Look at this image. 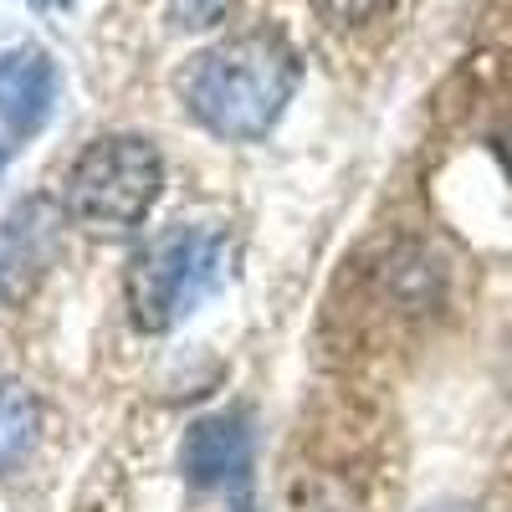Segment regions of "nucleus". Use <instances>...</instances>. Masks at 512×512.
Returning a JSON list of instances; mask_svg holds the SVG:
<instances>
[{
    "mask_svg": "<svg viewBox=\"0 0 512 512\" xmlns=\"http://www.w3.org/2000/svg\"><path fill=\"white\" fill-rule=\"evenodd\" d=\"M297 93V52L277 31H246L195 57L185 72L190 113L221 139L251 144L282 118Z\"/></svg>",
    "mask_w": 512,
    "mask_h": 512,
    "instance_id": "1",
    "label": "nucleus"
},
{
    "mask_svg": "<svg viewBox=\"0 0 512 512\" xmlns=\"http://www.w3.org/2000/svg\"><path fill=\"white\" fill-rule=\"evenodd\" d=\"M226 277V241L205 226H169L149 236L128 262V313L144 333L190 318Z\"/></svg>",
    "mask_w": 512,
    "mask_h": 512,
    "instance_id": "2",
    "label": "nucleus"
},
{
    "mask_svg": "<svg viewBox=\"0 0 512 512\" xmlns=\"http://www.w3.org/2000/svg\"><path fill=\"white\" fill-rule=\"evenodd\" d=\"M164 185V159L149 139H98L67 175V210L88 231H134Z\"/></svg>",
    "mask_w": 512,
    "mask_h": 512,
    "instance_id": "3",
    "label": "nucleus"
},
{
    "mask_svg": "<svg viewBox=\"0 0 512 512\" xmlns=\"http://www.w3.org/2000/svg\"><path fill=\"white\" fill-rule=\"evenodd\" d=\"M180 466L195 487H231L251 472V425L241 410H221L190 425Z\"/></svg>",
    "mask_w": 512,
    "mask_h": 512,
    "instance_id": "4",
    "label": "nucleus"
},
{
    "mask_svg": "<svg viewBox=\"0 0 512 512\" xmlns=\"http://www.w3.org/2000/svg\"><path fill=\"white\" fill-rule=\"evenodd\" d=\"M57 103V67L41 47H16L0 57V118L11 123V134H36L52 118Z\"/></svg>",
    "mask_w": 512,
    "mask_h": 512,
    "instance_id": "5",
    "label": "nucleus"
},
{
    "mask_svg": "<svg viewBox=\"0 0 512 512\" xmlns=\"http://www.w3.org/2000/svg\"><path fill=\"white\" fill-rule=\"evenodd\" d=\"M36 425H41V415H36L31 390L16 379H0V472H11L36 446Z\"/></svg>",
    "mask_w": 512,
    "mask_h": 512,
    "instance_id": "6",
    "label": "nucleus"
},
{
    "mask_svg": "<svg viewBox=\"0 0 512 512\" xmlns=\"http://www.w3.org/2000/svg\"><path fill=\"white\" fill-rule=\"evenodd\" d=\"M390 6H395V0H323V11L333 21H344V26H364V21L384 16Z\"/></svg>",
    "mask_w": 512,
    "mask_h": 512,
    "instance_id": "7",
    "label": "nucleus"
},
{
    "mask_svg": "<svg viewBox=\"0 0 512 512\" xmlns=\"http://www.w3.org/2000/svg\"><path fill=\"white\" fill-rule=\"evenodd\" d=\"M497 154H502V164H507V169H512V128H507V134H502V139H497Z\"/></svg>",
    "mask_w": 512,
    "mask_h": 512,
    "instance_id": "8",
    "label": "nucleus"
},
{
    "mask_svg": "<svg viewBox=\"0 0 512 512\" xmlns=\"http://www.w3.org/2000/svg\"><path fill=\"white\" fill-rule=\"evenodd\" d=\"M425 512H472V507H456V502H441V507H425Z\"/></svg>",
    "mask_w": 512,
    "mask_h": 512,
    "instance_id": "9",
    "label": "nucleus"
},
{
    "mask_svg": "<svg viewBox=\"0 0 512 512\" xmlns=\"http://www.w3.org/2000/svg\"><path fill=\"white\" fill-rule=\"evenodd\" d=\"M6 159H11V154H6V144H0V175H6Z\"/></svg>",
    "mask_w": 512,
    "mask_h": 512,
    "instance_id": "10",
    "label": "nucleus"
},
{
    "mask_svg": "<svg viewBox=\"0 0 512 512\" xmlns=\"http://www.w3.org/2000/svg\"><path fill=\"white\" fill-rule=\"evenodd\" d=\"M36 6H67V0H36Z\"/></svg>",
    "mask_w": 512,
    "mask_h": 512,
    "instance_id": "11",
    "label": "nucleus"
}]
</instances>
